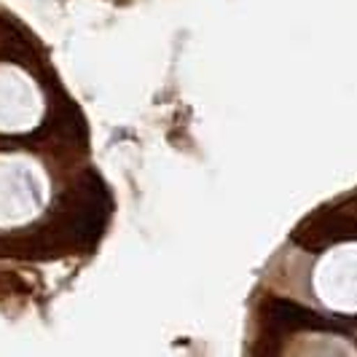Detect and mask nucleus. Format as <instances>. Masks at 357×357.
<instances>
[{"label":"nucleus","mask_w":357,"mask_h":357,"mask_svg":"<svg viewBox=\"0 0 357 357\" xmlns=\"http://www.w3.org/2000/svg\"><path fill=\"white\" fill-rule=\"evenodd\" d=\"M46 178L33 161L8 153L0 156V229L36 220L46 204Z\"/></svg>","instance_id":"nucleus-1"},{"label":"nucleus","mask_w":357,"mask_h":357,"mask_svg":"<svg viewBox=\"0 0 357 357\" xmlns=\"http://www.w3.org/2000/svg\"><path fill=\"white\" fill-rule=\"evenodd\" d=\"M293 239L304 250L320 252L344 239H357V220L341 213H320L317 218H312L304 229H298Z\"/></svg>","instance_id":"nucleus-4"},{"label":"nucleus","mask_w":357,"mask_h":357,"mask_svg":"<svg viewBox=\"0 0 357 357\" xmlns=\"http://www.w3.org/2000/svg\"><path fill=\"white\" fill-rule=\"evenodd\" d=\"M355 322H357V317H355Z\"/></svg>","instance_id":"nucleus-5"},{"label":"nucleus","mask_w":357,"mask_h":357,"mask_svg":"<svg viewBox=\"0 0 357 357\" xmlns=\"http://www.w3.org/2000/svg\"><path fill=\"white\" fill-rule=\"evenodd\" d=\"M264 320L268 328H280V331H344L341 320L322 317L287 298H268L264 306Z\"/></svg>","instance_id":"nucleus-3"},{"label":"nucleus","mask_w":357,"mask_h":357,"mask_svg":"<svg viewBox=\"0 0 357 357\" xmlns=\"http://www.w3.org/2000/svg\"><path fill=\"white\" fill-rule=\"evenodd\" d=\"M43 119V97L36 81L17 65H0V132L22 135Z\"/></svg>","instance_id":"nucleus-2"}]
</instances>
